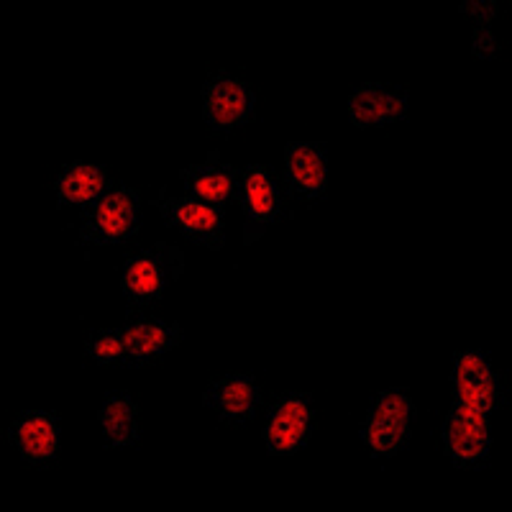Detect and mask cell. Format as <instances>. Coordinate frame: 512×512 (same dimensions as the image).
<instances>
[{
  "label": "cell",
  "instance_id": "obj_1",
  "mask_svg": "<svg viewBox=\"0 0 512 512\" xmlns=\"http://www.w3.org/2000/svg\"><path fill=\"white\" fill-rule=\"evenodd\" d=\"M185 267V251L164 239L136 254H128L121 267V292L126 297L128 318L162 303L169 285L180 280Z\"/></svg>",
  "mask_w": 512,
  "mask_h": 512
},
{
  "label": "cell",
  "instance_id": "obj_2",
  "mask_svg": "<svg viewBox=\"0 0 512 512\" xmlns=\"http://www.w3.org/2000/svg\"><path fill=\"white\" fill-rule=\"evenodd\" d=\"M141 231V195L128 185H116L90 208L82 210L77 246H121Z\"/></svg>",
  "mask_w": 512,
  "mask_h": 512
},
{
  "label": "cell",
  "instance_id": "obj_3",
  "mask_svg": "<svg viewBox=\"0 0 512 512\" xmlns=\"http://www.w3.org/2000/svg\"><path fill=\"white\" fill-rule=\"evenodd\" d=\"M413 423V395L408 390H400V387H390V390L374 395L359 428V438L372 454V459L390 461L408 448L410 438H413Z\"/></svg>",
  "mask_w": 512,
  "mask_h": 512
},
{
  "label": "cell",
  "instance_id": "obj_4",
  "mask_svg": "<svg viewBox=\"0 0 512 512\" xmlns=\"http://www.w3.org/2000/svg\"><path fill=\"white\" fill-rule=\"evenodd\" d=\"M492 413L472 400L454 397L441 425L443 454L456 469H482L492 456Z\"/></svg>",
  "mask_w": 512,
  "mask_h": 512
},
{
  "label": "cell",
  "instance_id": "obj_5",
  "mask_svg": "<svg viewBox=\"0 0 512 512\" xmlns=\"http://www.w3.org/2000/svg\"><path fill=\"white\" fill-rule=\"evenodd\" d=\"M154 210L172 231L200 249L223 251L226 246V208L208 205L187 195H169L167 187L154 195Z\"/></svg>",
  "mask_w": 512,
  "mask_h": 512
},
{
  "label": "cell",
  "instance_id": "obj_6",
  "mask_svg": "<svg viewBox=\"0 0 512 512\" xmlns=\"http://www.w3.org/2000/svg\"><path fill=\"white\" fill-rule=\"evenodd\" d=\"M203 121L213 134H233L256 118V90L228 70L210 72L200 90Z\"/></svg>",
  "mask_w": 512,
  "mask_h": 512
},
{
  "label": "cell",
  "instance_id": "obj_7",
  "mask_svg": "<svg viewBox=\"0 0 512 512\" xmlns=\"http://www.w3.org/2000/svg\"><path fill=\"white\" fill-rule=\"evenodd\" d=\"M315 431V397L313 392H287L277 397L264 420L262 441L274 459L300 454L308 448Z\"/></svg>",
  "mask_w": 512,
  "mask_h": 512
},
{
  "label": "cell",
  "instance_id": "obj_8",
  "mask_svg": "<svg viewBox=\"0 0 512 512\" xmlns=\"http://www.w3.org/2000/svg\"><path fill=\"white\" fill-rule=\"evenodd\" d=\"M244 216V246H254L264 231L282 218V185L267 164H249L241 169L239 198H236Z\"/></svg>",
  "mask_w": 512,
  "mask_h": 512
},
{
  "label": "cell",
  "instance_id": "obj_9",
  "mask_svg": "<svg viewBox=\"0 0 512 512\" xmlns=\"http://www.w3.org/2000/svg\"><path fill=\"white\" fill-rule=\"evenodd\" d=\"M282 180L290 198L320 203L328 195V146L323 141H287L282 154Z\"/></svg>",
  "mask_w": 512,
  "mask_h": 512
},
{
  "label": "cell",
  "instance_id": "obj_10",
  "mask_svg": "<svg viewBox=\"0 0 512 512\" xmlns=\"http://www.w3.org/2000/svg\"><path fill=\"white\" fill-rule=\"evenodd\" d=\"M8 443L26 466H52L62 454V420L52 410H24L8 425Z\"/></svg>",
  "mask_w": 512,
  "mask_h": 512
},
{
  "label": "cell",
  "instance_id": "obj_11",
  "mask_svg": "<svg viewBox=\"0 0 512 512\" xmlns=\"http://www.w3.org/2000/svg\"><path fill=\"white\" fill-rule=\"evenodd\" d=\"M451 387H454V397L477 402L492 415L500 413L505 405L502 374L484 351H456L454 364H451Z\"/></svg>",
  "mask_w": 512,
  "mask_h": 512
},
{
  "label": "cell",
  "instance_id": "obj_12",
  "mask_svg": "<svg viewBox=\"0 0 512 512\" xmlns=\"http://www.w3.org/2000/svg\"><path fill=\"white\" fill-rule=\"evenodd\" d=\"M264 392L254 374H223L210 379L203 390V408L223 425H246L262 410Z\"/></svg>",
  "mask_w": 512,
  "mask_h": 512
},
{
  "label": "cell",
  "instance_id": "obj_13",
  "mask_svg": "<svg viewBox=\"0 0 512 512\" xmlns=\"http://www.w3.org/2000/svg\"><path fill=\"white\" fill-rule=\"evenodd\" d=\"M346 116L354 128H384L410 116V93L397 85L367 82L351 90Z\"/></svg>",
  "mask_w": 512,
  "mask_h": 512
},
{
  "label": "cell",
  "instance_id": "obj_14",
  "mask_svg": "<svg viewBox=\"0 0 512 512\" xmlns=\"http://www.w3.org/2000/svg\"><path fill=\"white\" fill-rule=\"evenodd\" d=\"M180 185L187 198L226 208L231 200L239 198L241 169L223 162L218 152H210L203 162L180 169Z\"/></svg>",
  "mask_w": 512,
  "mask_h": 512
},
{
  "label": "cell",
  "instance_id": "obj_15",
  "mask_svg": "<svg viewBox=\"0 0 512 512\" xmlns=\"http://www.w3.org/2000/svg\"><path fill=\"white\" fill-rule=\"evenodd\" d=\"M126 367H146L169 356L185 341V328L175 320L139 318L123 326Z\"/></svg>",
  "mask_w": 512,
  "mask_h": 512
},
{
  "label": "cell",
  "instance_id": "obj_16",
  "mask_svg": "<svg viewBox=\"0 0 512 512\" xmlns=\"http://www.w3.org/2000/svg\"><path fill=\"white\" fill-rule=\"evenodd\" d=\"M116 187L111 172L103 164L93 162H70L59 169L52 180L54 205L62 208H90L105 192Z\"/></svg>",
  "mask_w": 512,
  "mask_h": 512
},
{
  "label": "cell",
  "instance_id": "obj_17",
  "mask_svg": "<svg viewBox=\"0 0 512 512\" xmlns=\"http://www.w3.org/2000/svg\"><path fill=\"white\" fill-rule=\"evenodd\" d=\"M139 402L131 392H108L98 408V425L108 448H139L141 423Z\"/></svg>",
  "mask_w": 512,
  "mask_h": 512
},
{
  "label": "cell",
  "instance_id": "obj_18",
  "mask_svg": "<svg viewBox=\"0 0 512 512\" xmlns=\"http://www.w3.org/2000/svg\"><path fill=\"white\" fill-rule=\"evenodd\" d=\"M85 356L95 367H116L126 364V336L123 328H100L85 338Z\"/></svg>",
  "mask_w": 512,
  "mask_h": 512
},
{
  "label": "cell",
  "instance_id": "obj_19",
  "mask_svg": "<svg viewBox=\"0 0 512 512\" xmlns=\"http://www.w3.org/2000/svg\"><path fill=\"white\" fill-rule=\"evenodd\" d=\"M472 57L482 59V62H492L500 57V36L492 26H474L472 31Z\"/></svg>",
  "mask_w": 512,
  "mask_h": 512
},
{
  "label": "cell",
  "instance_id": "obj_20",
  "mask_svg": "<svg viewBox=\"0 0 512 512\" xmlns=\"http://www.w3.org/2000/svg\"><path fill=\"white\" fill-rule=\"evenodd\" d=\"M459 13L477 21V26H492V21H497V16H500V3H495V0H469V3H461Z\"/></svg>",
  "mask_w": 512,
  "mask_h": 512
}]
</instances>
